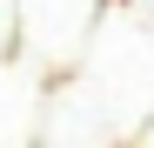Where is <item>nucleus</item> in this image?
I'll list each match as a JSON object with an SVG mask.
<instances>
[{"label":"nucleus","mask_w":154,"mask_h":148,"mask_svg":"<svg viewBox=\"0 0 154 148\" xmlns=\"http://www.w3.org/2000/svg\"><path fill=\"white\" fill-rule=\"evenodd\" d=\"M134 148H154V114H147V128L134 135Z\"/></svg>","instance_id":"5"},{"label":"nucleus","mask_w":154,"mask_h":148,"mask_svg":"<svg viewBox=\"0 0 154 148\" xmlns=\"http://www.w3.org/2000/svg\"><path fill=\"white\" fill-rule=\"evenodd\" d=\"M114 0H14V61L40 81H67Z\"/></svg>","instance_id":"2"},{"label":"nucleus","mask_w":154,"mask_h":148,"mask_svg":"<svg viewBox=\"0 0 154 148\" xmlns=\"http://www.w3.org/2000/svg\"><path fill=\"white\" fill-rule=\"evenodd\" d=\"M121 7H127V14H141L147 27H154V0H121Z\"/></svg>","instance_id":"4"},{"label":"nucleus","mask_w":154,"mask_h":148,"mask_svg":"<svg viewBox=\"0 0 154 148\" xmlns=\"http://www.w3.org/2000/svg\"><path fill=\"white\" fill-rule=\"evenodd\" d=\"M67 88H94V121L100 135H127L134 141L154 114V27L141 14H127L121 0L100 14V34L81 54V67L67 74Z\"/></svg>","instance_id":"1"},{"label":"nucleus","mask_w":154,"mask_h":148,"mask_svg":"<svg viewBox=\"0 0 154 148\" xmlns=\"http://www.w3.org/2000/svg\"><path fill=\"white\" fill-rule=\"evenodd\" d=\"M14 54V0H0V61Z\"/></svg>","instance_id":"3"}]
</instances>
